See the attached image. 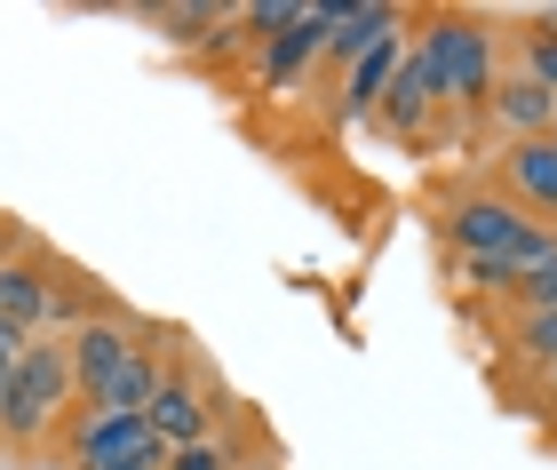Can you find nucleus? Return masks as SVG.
Segmentation results:
<instances>
[{"instance_id":"f257e3e1","label":"nucleus","mask_w":557,"mask_h":470,"mask_svg":"<svg viewBox=\"0 0 557 470\" xmlns=\"http://www.w3.org/2000/svg\"><path fill=\"white\" fill-rule=\"evenodd\" d=\"M72 351L57 335H33L16 351V375H9V391H0V438H40L48 423L64 415V399H72Z\"/></svg>"},{"instance_id":"f03ea898","label":"nucleus","mask_w":557,"mask_h":470,"mask_svg":"<svg viewBox=\"0 0 557 470\" xmlns=\"http://www.w3.org/2000/svg\"><path fill=\"white\" fill-rule=\"evenodd\" d=\"M414 57H422L430 96H438V104H478V96H494V33H486V24L438 16V24L414 40Z\"/></svg>"},{"instance_id":"7ed1b4c3","label":"nucleus","mask_w":557,"mask_h":470,"mask_svg":"<svg viewBox=\"0 0 557 470\" xmlns=\"http://www.w3.org/2000/svg\"><path fill=\"white\" fill-rule=\"evenodd\" d=\"M72 462L81 470H168L175 447L144 415H88V423L72 431Z\"/></svg>"},{"instance_id":"20e7f679","label":"nucleus","mask_w":557,"mask_h":470,"mask_svg":"<svg viewBox=\"0 0 557 470\" xmlns=\"http://www.w3.org/2000/svg\"><path fill=\"white\" fill-rule=\"evenodd\" d=\"M525 232H534V215L518 200H494V191H470V200H454V215H446V239H454L462 263H502Z\"/></svg>"},{"instance_id":"39448f33","label":"nucleus","mask_w":557,"mask_h":470,"mask_svg":"<svg viewBox=\"0 0 557 470\" xmlns=\"http://www.w3.org/2000/svg\"><path fill=\"white\" fill-rule=\"evenodd\" d=\"M48 319H72V327H81L88 311L72 304L40 263H0V327L16 343H33V335H48Z\"/></svg>"},{"instance_id":"423d86ee","label":"nucleus","mask_w":557,"mask_h":470,"mask_svg":"<svg viewBox=\"0 0 557 470\" xmlns=\"http://www.w3.org/2000/svg\"><path fill=\"white\" fill-rule=\"evenodd\" d=\"M64 351H72V383L96 391V383H112L120 367H128V359L144 351V343H136L128 319H104V311H96V319H81V327L64 335Z\"/></svg>"},{"instance_id":"0eeeda50","label":"nucleus","mask_w":557,"mask_h":470,"mask_svg":"<svg viewBox=\"0 0 557 470\" xmlns=\"http://www.w3.org/2000/svg\"><path fill=\"white\" fill-rule=\"evenodd\" d=\"M208 391L199 383H184V375H160V391H151V415L144 423L168 438V447H208Z\"/></svg>"},{"instance_id":"6e6552de","label":"nucleus","mask_w":557,"mask_h":470,"mask_svg":"<svg viewBox=\"0 0 557 470\" xmlns=\"http://www.w3.org/2000/svg\"><path fill=\"white\" fill-rule=\"evenodd\" d=\"M398 40V9H383V0H359V9H326V57L335 64H359L367 48Z\"/></svg>"},{"instance_id":"1a4fd4ad","label":"nucleus","mask_w":557,"mask_h":470,"mask_svg":"<svg viewBox=\"0 0 557 470\" xmlns=\"http://www.w3.org/2000/svg\"><path fill=\"white\" fill-rule=\"evenodd\" d=\"M486 104H494V120H502V128H510V144H525V136H549V120H557V96H549L542 81H525V72H518V81H494V96H486Z\"/></svg>"},{"instance_id":"9d476101","label":"nucleus","mask_w":557,"mask_h":470,"mask_svg":"<svg viewBox=\"0 0 557 470\" xmlns=\"http://www.w3.org/2000/svg\"><path fill=\"white\" fill-rule=\"evenodd\" d=\"M319 48H326V9H302L287 33H271V40H263V81H271V88H287L295 72L319 57Z\"/></svg>"},{"instance_id":"9b49d317","label":"nucleus","mask_w":557,"mask_h":470,"mask_svg":"<svg viewBox=\"0 0 557 470\" xmlns=\"http://www.w3.org/2000/svg\"><path fill=\"white\" fill-rule=\"evenodd\" d=\"M430 112H438V96H430L422 57L407 48V57H398V72H391V88H383V120H391L398 136H422V128H430Z\"/></svg>"},{"instance_id":"f8f14e48","label":"nucleus","mask_w":557,"mask_h":470,"mask_svg":"<svg viewBox=\"0 0 557 470\" xmlns=\"http://www.w3.org/2000/svg\"><path fill=\"white\" fill-rule=\"evenodd\" d=\"M160 375H168V367L151 359V351H136L112 383L88 391V415H151V391H160Z\"/></svg>"},{"instance_id":"ddd939ff","label":"nucleus","mask_w":557,"mask_h":470,"mask_svg":"<svg viewBox=\"0 0 557 470\" xmlns=\"http://www.w3.org/2000/svg\"><path fill=\"white\" fill-rule=\"evenodd\" d=\"M510 191L518 200H534V208H557V136H525L510 144Z\"/></svg>"},{"instance_id":"4468645a","label":"nucleus","mask_w":557,"mask_h":470,"mask_svg":"<svg viewBox=\"0 0 557 470\" xmlns=\"http://www.w3.org/2000/svg\"><path fill=\"white\" fill-rule=\"evenodd\" d=\"M398 57H407V40H383V48H367V57L343 72V120H359V112H374V104H383V88H391Z\"/></svg>"},{"instance_id":"2eb2a0df","label":"nucleus","mask_w":557,"mask_h":470,"mask_svg":"<svg viewBox=\"0 0 557 470\" xmlns=\"http://www.w3.org/2000/svg\"><path fill=\"white\" fill-rule=\"evenodd\" d=\"M518 351L534 367H557V311H518Z\"/></svg>"},{"instance_id":"dca6fc26","label":"nucleus","mask_w":557,"mask_h":470,"mask_svg":"<svg viewBox=\"0 0 557 470\" xmlns=\"http://www.w3.org/2000/svg\"><path fill=\"white\" fill-rule=\"evenodd\" d=\"M518 304H525V311H557V256H549V263L534 271V280L518 287Z\"/></svg>"},{"instance_id":"f3484780","label":"nucleus","mask_w":557,"mask_h":470,"mask_svg":"<svg viewBox=\"0 0 557 470\" xmlns=\"http://www.w3.org/2000/svg\"><path fill=\"white\" fill-rule=\"evenodd\" d=\"M302 9H295V0H256V9H247L239 24H256V33H287V24H295Z\"/></svg>"},{"instance_id":"a211bd4d","label":"nucleus","mask_w":557,"mask_h":470,"mask_svg":"<svg viewBox=\"0 0 557 470\" xmlns=\"http://www.w3.org/2000/svg\"><path fill=\"white\" fill-rule=\"evenodd\" d=\"M525 81H542L557 96V40H525Z\"/></svg>"},{"instance_id":"6ab92c4d","label":"nucleus","mask_w":557,"mask_h":470,"mask_svg":"<svg viewBox=\"0 0 557 470\" xmlns=\"http://www.w3.org/2000/svg\"><path fill=\"white\" fill-rule=\"evenodd\" d=\"M16 351H24V343H16L9 327H0V391H9V375H16Z\"/></svg>"},{"instance_id":"aec40b11","label":"nucleus","mask_w":557,"mask_h":470,"mask_svg":"<svg viewBox=\"0 0 557 470\" xmlns=\"http://www.w3.org/2000/svg\"><path fill=\"white\" fill-rule=\"evenodd\" d=\"M549 391H557V367H549Z\"/></svg>"},{"instance_id":"412c9836","label":"nucleus","mask_w":557,"mask_h":470,"mask_svg":"<svg viewBox=\"0 0 557 470\" xmlns=\"http://www.w3.org/2000/svg\"><path fill=\"white\" fill-rule=\"evenodd\" d=\"M549 136H557V120H549Z\"/></svg>"},{"instance_id":"4be33fe9","label":"nucleus","mask_w":557,"mask_h":470,"mask_svg":"<svg viewBox=\"0 0 557 470\" xmlns=\"http://www.w3.org/2000/svg\"><path fill=\"white\" fill-rule=\"evenodd\" d=\"M256 470H271V462H256Z\"/></svg>"}]
</instances>
